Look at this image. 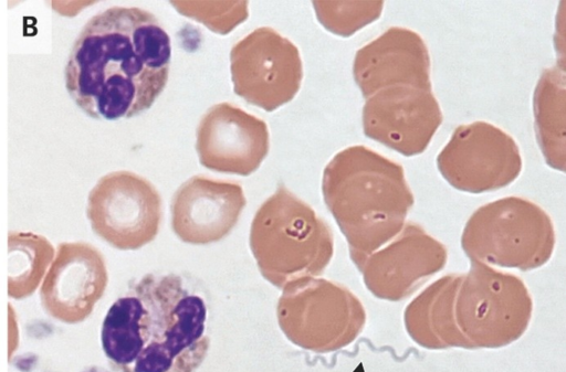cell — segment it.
Masks as SVG:
<instances>
[{
  "label": "cell",
  "mask_w": 566,
  "mask_h": 372,
  "mask_svg": "<svg viewBox=\"0 0 566 372\" xmlns=\"http://www.w3.org/2000/svg\"><path fill=\"white\" fill-rule=\"evenodd\" d=\"M249 244L260 274L277 288L321 276L334 255L328 223L283 184L255 212Z\"/></svg>",
  "instance_id": "277c9868"
},
{
  "label": "cell",
  "mask_w": 566,
  "mask_h": 372,
  "mask_svg": "<svg viewBox=\"0 0 566 372\" xmlns=\"http://www.w3.org/2000/svg\"><path fill=\"white\" fill-rule=\"evenodd\" d=\"M442 120L432 89L411 86L373 94L361 111L365 136L406 157L426 151Z\"/></svg>",
  "instance_id": "7c38bea8"
},
{
  "label": "cell",
  "mask_w": 566,
  "mask_h": 372,
  "mask_svg": "<svg viewBox=\"0 0 566 372\" xmlns=\"http://www.w3.org/2000/svg\"><path fill=\"white\" fill-rule=\"evenodd\" d=\"M170 59L169 35L153 13L112 7L93 15L74 41L65 87L92 118H129L161 94Z\"/></svg>",
  "instance_id": "6da1fadb"
},
{
  "label": "cell",
  "mask_w": 566,
  "mask_h": 372,
  "mask_svg": "<svg viewBox=\"0 0 566 372\" xmlns=\"http://www.w3.org/2000/svg\"><path fill=\"white\" fill-rule=\"evenodd\" d=\"M86 215L93 232L114 248L138 249L159 232L161 198L147 179L126 170L114 171L90 191Z\"/></svg>",
  "instance_id": "ba28073f"
},
{
  "label": "cell",
  "mask_w": 566,
  "mask_h": 372,
  "mask_svg": "<svg viewBox=\"0 0 566 372\" xmlns=\"http://www.w3.org/2000/svg\"><path fill=\"white\" fill-rule=\"evenodd\" d=\"M247 204L240 183L193 176L171 200V227L179 240L206 245L226 237Z\"/></svg>",
  "instance_id": "9a60e30c"
},
{
  "label": "cell",
  "mask_w": 566,
  "mask_h": 372,
  "mask_svg": "<svg viewBox=\"0 0 566 372\" xmlns=\"http://www.w3.org/2000/svg\"><path fill=\"white\" fill-rule=\"evenodd\" d=\"M430 63L420 34L391 26L356 52L353 76L365 98L395 86L432 89Z\"/></svg>",
  "instance_id": "2e32d148"
},
{
  "label": "cell",
  "mask_w": 566,
  "mask_h": 372,
  "mask_svg": "<svg viewBox=\"0 0 566 372\" xmlns=\"http://www.w3.org/2000/svg\"><path fill=\"white\" fill-rule=\"evenodd\" d=\"M322 193L354 265L392 240L415 204L403 167L360 145L326 164Z\"/></svg>",
  "instance_id": "3957f363"
},
{
  "label": "cell",
  "mask_w": 566,
  "mask_h": 372,
  "mask_svg": "<svg viewBox=\"0 0 566 372\" xmlns=\"http://www.w3.org/2000/svg\"><path fill=\"white\" fill-rule=\"evenodd\" d=\"M437 168L452 188L480 194L513 183L522 172L523 160L513 137L480 120L453 130L437 156Z\"/></svg>",
  "instance_id": "9c48e42d"
},
{
  "label": "cell",
  "mask_w": 566,
  "mask_h": 372,
  "mask_svg": "<svg viewBox=\"0 0 566 372\" xmlns=\"http://www.w3.org/2000/svg\"><path fill=\"white\" fill-rule=\"evenodd\" d=\"M276 318L294 346L329 353L357 339L367 315L363 302L346 286L326 278L303 277L282 288Z\"/></svg>",
  "instance_id": "8992f818"
},
{
  "label": "cell",
  "mask_w": 566,
  "mask_h": 372,
  "mask_svg": "<svg viewBox=\"0 0 566 372\" xmlns=\"http://www.w3.org/2000/svg\"><path fill=\"white\" fill-rule=\"evenodd\" d=\"M230 63L234 93L266 111L291 102L301 87L300 52L272 28H258L235 43Z\"/></svg>",
  "instance_id": "30bf717a"
},
{
  "label": "cell",
  "mask_w": 566,
  "mask_h": 372,
  "mask_svg": "<svg viewBox=\"0 0 566 372\" xmlns=\"http://www.w3.org/2000/svg\"><path fill=\"white\" fill-rule=\"evenodd\" d=\"M447 261L443 243L421 225L406 222L392 240L355 266L370 294L381 300L399 301L442 270Z\"/></svg>",
  "instance_id": "8fae6325"
},
{
  "label": "cell",
  "mask_w": 566,
  "mask_h": 372,
  "mask_svg": "<svg viewBox=\"0 0 566 372\" xmlns=\"http://www.w3.org/2000/svg\"><path fill=\"white\" fill-rule=\"evenodd\" d=\"M108 274L103 254L86 242L57 245L40 299L46 313L67 325L84 321L103 297Z\"/></svg>",
  "instance_id": "4fadbf2b"
},
{
  "label": "cell",
  "mask_w": 566,
  "mask_h": 372,
  "mask_svg": "<svg viewBox=\"0 0 566 372\" xmlns=\"http://www.w3.org/2000/svg\"><path fill=\"white\" fill-rule=\"evenodd\" d=\"M55 252L50 241L32 232L8 234V296L30 297L42 283Z\"/></svg>",
  "instance_id": "d6986e66"
},
{
  "label": "cell",
  "mask_w": 566,
  "mask_h": 372,
  "mask_svg": "<svg viewBox=\"0 0 566 372\" xmlns=\"http://www.w3.org/2000/svg\"><path fill=\"white\" fill-rule=\"evenodd\" d=\"M462 274H447L419 293L403 310L408 336L428 350L462 348L472 350L461 333L454 315V304Z\"/></svg>",
  "instance_id": "e0dca14e"
},
{
  "label": "cell",
  "mask_w": 566,
  "mask_h": 372,
  "mask_svg": "<svg viewBox=\"0 0 566 372\" xmlns=\"http://www.w3.org/2000/svg\"><path fill=\"white\" fill-rule=\"evenodd\" d=\"M534 128L545 162L554 170L566 168L565 65L545 68L533 95Z\"/></svg>",
  "instance_id": "ac0fdd59"
},
{
  "label": "cell",
  "mask_w": 566,
  "mask_h": 372,
  "mask_svg": "<svg viewBox=\"0 0 566 372\" xmlns=\"http://www.w3.org/2000/svg\"><path fill=\"white\" fill-rule=\"evenodd\" d=\"M198 286L176 273L144 275L108 308L103 351L119 372H195L210 339Z\"/></svg>",
  "instance_id": "7a4b0ae2"
},
{
  "label": "cell",
  "mask_w": 566,
  "mask_h": 372,
  "mask_svg": "<svg viewBox=\"0 0 566 372\" xmlns=\"http://www.w3.org/2000/svg\"><path fill=\"white\" fill-rule=\"evenodd\" d=\"M19 346V329L15 312L12 306L8 305V358L11 359Z\"/></svg>",
  "instance_id": "7402d4cb"
},
{
  "label": "cell",
  "mask_w": 566,
  "mask_h": 372,
  "mask_svg": "<svg viewBox=\"0 0 566 372\" xmlns=\"http://www.w3.org/2000/svg\"><path fill=\"white\" fill-rule=\"evenodd\" d=\"M460 244L471 262L528 272L549 262L556 234L543 208L511 195L478 208L463 227Z\"/></svg>",
  "instance_id": "5b68a950"
},
{
  "label": "cell",
  "mask_w": 566,
  "mask_h": 372,
  "mask_svg": "<svg viewBox=\"0 0 566 372\" xmlns=\"http://www.w3.org/2000/svg\"><path fill=\"white\" fill-rule=\"evenodd\" d=\"M533 298L517 275L471 262L457 291L454 315L463 337L474 349H499L527 330Z\"/></svg>",
  "instance_id": "52a82bcc"
},
{
  "label": "cell",
  "mask_w": 566,
  "mask_h": 372,
  "mask_svg": "<svg viewBox=\"0 0 566 372\" xmlns=\"http://www.w3.org/2000/svg\"><path fill=\"white\" fill-rule=\"evenodd\" d=\"M384 1H314L317 20L329 32L348 38L375 21L384 8Z\"/></svg>",
  "instance_id": "ffe728a7"
},
{
  "label": "cell",
  "mask_w": 566,
  "mask_h": 372,
  "mask_svg": "<svg viewBox=\"0 0 566 372\" xmlns=\"http://www.w3.org/2000/svg\"><path fill=\"white\" fill-rule=\"evenodd\" d=\"M264 120L229 103L212 106L197 129V152L207 169L250 176L269 152Z\"/></svg>",
  "instance_id": "5bb4252c"
},
{
  "label": "cell",
  "mask_w": 566,
  "mask_h": 372,
  "mask_svg": "<svg viewBox=\"0 0 566 372\" xmlns=\"http://www.w3.org/2000/svg\"><path fill=\"white\" fill-rule=\"evenodd\" d=\"M172 6L180 13L191 17L205 23L212 31L220 33H227L235 26L224 19L240 23L248 17L247 2L213 3L214 9H210L209 2H172Z\"/></svg>",
  "instance_id": "44dd1931"
}]
</instances>
